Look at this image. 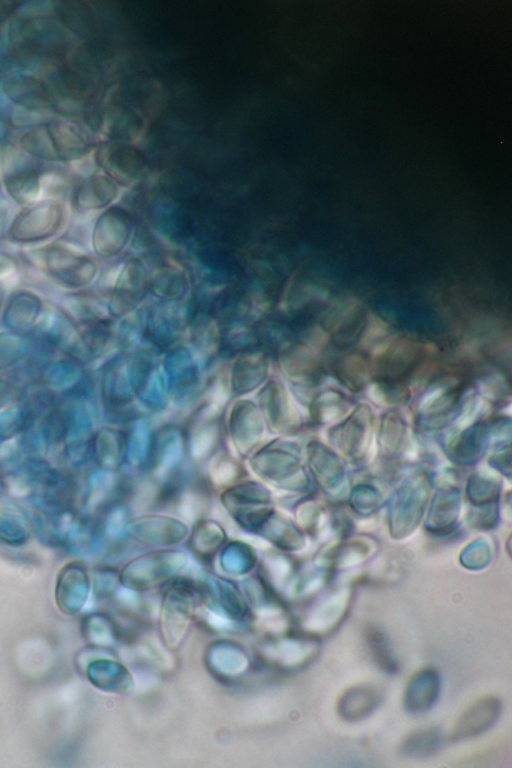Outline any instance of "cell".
<instances>
[{"mask_svg": "<svg viewBox=\"0 0 512 768\" xmlns=\"http://www.w3.org/2000/svg\"><path fill=\"white\" fill-rule=\"evenodd\" d=\"M9 215V208L7 203L0 199V234L3 232Z\"/></svg>", "mask_w": 512, "mask_h": 768, "instance_id": "cell-20", "label": "cell"}, {"mask_svg": "<svg viewBox=\"0 0 512 768\" xmlns=\"http://www.w3.org/2000/svg\"><path fill=\"white\" fill-rule=\"evenodd\" d=\"M2 91L17 106H52L47 83L31 75L18 74L8 77L2 84Z\"/></svg>", "mask_w": 512, "mask_h": 768, "instance_id": "cell-8", "label": "cell"}, {"mask_svg": "<svg viewBox=\"0 0 512 768\" xmlns=\"http://www.w3.org/2000/svg\"><path fill=\"white\" fill-rule=\"evenodd\" d=\"M65 220V207L59 200H38L16 214L7 238L22 244L42 242L54 237L63 228Z\"/></svg>", "mask_w": 512, "mask_h": 768, "instance_id": "cell-2", "label": "cell"}, {"mask_svg": "<svg viewBox=\"0 0 512 768\" xmlns=\"http://www.w3.org/2000/svg\"><path fill=\"white\" fill-rule=\"evenodd\" d=\"M14 264L13 259L9 255L0 252V278L9 275L15 267Z\"/></svg>", "mask_w": 512, "mask_h": 768, "instance_id": "cell-19", "label": "cell"}, {"mask_svg": "<svg viewBox=\"0 0 512 768\" xmlns=\"http://www.w3.org/2000/svg\"><path fill=\"white\" fill-rule=\"evenodd\" d=\"M3 299H4V288L0 283V307L2 305Z\"/></svg>", "mask_w": 512, "mask_h": 768, "instance_id": "cell-22", "label": "cell"}, {"mask_svg": "<svg viewBox=\"0 0 512 768\" xmlns=\"http://www.w3.org/2000/svg\"><path fill=\"white\" fill-rule=\"evenodd\" d=\"M116 194L117 188L107 175L91 174L72 193V206L80 213H89L106 207Z\"/></svg>", "mask_w": 512, "mask_h": 768, "instance_id": "cell-7", "label": "cell"}, {"mask_svg": "<svg viewBox=\"0 0 512 768\" xmlns=\"http://www.w3.org/2000/svg\"><path fill=\"white\" fill-rule=\"evenodd\" d=\"M349 604V597L342 594L320 601L314 610L312 628L318 633L332 631L345 616Z\"/></svg>", "mask_w": 512, "mask_h": 768, "instance_id": "cell-12", "label": "cell"}, {"mask_svg": "<svg viewBox=\"0 0 512 768\" xmlns=\"http://www.w3.org/2000/svg\"><path fill=\"white\" fill-rule=\"evenodd\" d=\"M18 6V2L0 1V24L12 15Z\"/></svg>", "mask_w": 512, "mask_h": 768, "instance_id": "cell-18", "label": "cell"}, {"mask_svg": "<svg viewBox=\"0 0 512 768\" xmlns=\"http://www.w3.org/2000/svg\"><path fill=\"white\" fill-rule=\"evenodd\" d=\"M440 692V678L434 669H425L417 673L408 683L404 704L410 713L421 714L428 711L436 702Z\"/></svg>", "mask_w": 512, "mask_h": 768, "instance_id": "cell-9", "label": "cell"}, {"mask_svg": "<svg viewBox=\"0 0 512 768\" xmlns=\"http://www.w3.org/2000/svg\"><path fill=\"white\" fill-rule=\"evenodd\" d=\"M127 217L118 209L111 208L96 220L91 235L94 252L107 258L117 254L124 246L129 235Z\"/></svg>", "mask_w": 512, "mask_h": 768, "instance_id": "cell-4", "label": "cell"}, {"mask_svg": "<svg viewBox=\"0 0 512 768\" xmlns=\"http://www.w3.org/2000/svg\"><path fill=\"white\" fill-rule=\"evenodd\" d=\"M31 259L39 270L68 289L87 286L97 273V265L92 258L60 242L35 250Z\"/></svg>", "mask_w": 512, "mask_h": 768, "instance_id": "cell-1", "label": "cell"}, {"mask_svg": "<svg viewBox=\"0 0 512 768\" xmlns=\"http://www.w3.org/2000/svg\"><path fill=\"white\" fill-rule=\"evenodd\" d=\"M0 178L6 193L17 204L27 206L39 200L41 175L27 155L12 144L0 149Z\"/></svg>", "mask_w": 512, "mask_h": 768, "instance_id": "cell-3", "label": "cell"}, {"mask_svg": "<svg viewBox=\"0 0 512 768\" xmlns=\"http://www.w3.org/2000/svg\"><path fill=\"white\" fill-rule=\"evenodd\" d=\"M31 346L26 334L13 331L0 332V369L8 367L22 359Z\"/></svg>", "mask_w": 512, "mask_h": 768, "instance_id": "cell-14", "label": "cell"}, {"mask_svg": "<svg viewBox=\"0 0 512 768\" xmlns=\"http://www.w3.org/2000/svg\"><path fill=\"white\" fill-rule=\"evenodd\" d=\"M370 640H372V649L374 651V655L377 657V660L381 663V665L384 666V668L393 670V665L395 664L389 653V649L383 635L380 633H374Z\"/></svg>", "mask_w": 512, "mask_h": 768, "instance_id": "cell-17", "label": "cell"}, {"mask_svg": "<svg viewBox=\"0 0 512 768\" xmlns=\"http://www.w3.org/2000/svg\"><path fill=\"white\" fill-rule=\"evenodd\" d=\"M58 162H73L84 158L90 151V140L85 130L68 120L48 123Z\"/></svg>", "mask_w": 512, "mask_h": 768, "instance_id": "cell-6", "label": "cell"}, {"mask_svg": "<svg viewBox=\"0 0 512 768\" xmlns=\"http://www.w3.org/2000/svg\"><path fill=\"white\" fill-rule=\"evenodd\" d=\"M52 118L49 108L16 106L11 114V123L16 127H36L47 124Z\"/></svg>", "mask_w": 512, "mask_h": 768, "instance_id": "cell-16", "label": "cell"}, {"mask_svg": "<svg viewBox=\"0 0 512 768\" xmlns=\"http://www.w3.org/2000/svg\"><path fill=\"white\" fill-rule=\"evenodd\" d=\"M19 148L35 158L58 162L48 123L30 128L19 139Z\"/></svg>", "mask_w": 512, "mask_h": 768, "instance_id": "cell-13", "label": "cell"}, {"mask_svg": "<svg viewBox=\"0 0 512 768\" xmlns=\"http://www.w3.org/2000/svg\"><path fill=\"white\" fill-rule=\"evenodd\" d=\"M500 714V703L495 698L482 700L465 712L455 728V738H468L489 729Z\"/></svg>", "mask_w": 512, "mask_h": 768, "instance_id": "cell-10", "label": "cell"}, {"mask_svg": "<svg viewBox=\"0 0 512 768\" xmlns=\"http://www.w3.org/2000/svg\"><path fill=\"white\" fill-rule=\"evenodd\" d=\"M42 309L36 293L25 289L14 291L6 301L2 324L9 331L27 334L37 327Z\"/></svg>", "mask_w": 512, "mask_h": 768, "instance_id": "cell-5", "label": "cell"}, {"mask_svg": "<svg viewBox=\"0 0 512 768\" xmlns=\"http://www.w3.org/2000/svg\"><path fill=\"white\" fill-rule=\"evenodd\" d=\"M441 744V735L435 730H423L411 735L403 746L408 756L423 757L436 752Z\"/></svg>", "mask_w": 512, "mask_h": 768, "instance_id": "cell-15", "label": "cell"}, {"mask_svg": "<svg viewBox=\"0 0 512 768\" xmlns=\"http://www.w3.org/2000/svg\"><path fill=\"white\" fill-rule=\"evenodd\" d=\"M7 134V127L5 122L0 118V142L5 138Z\"/></svg>", "mask_w": 512, "mask_h": 768, "instance_id": "cell-21", "label": "cell"}, {"mask_svg": "<svg viewBox=\"0 0 512 768\" xmlns=\"http://www.w3.org/2000/svg\"><path fill=\"white\" fill-rule=\"evenodd\" d=\"M380 695L369 687H358L343 695L339 703V713L343 718L355 721L366 717L378 705Z\"/></svg>", "mask_w": 512, "mask_h": 768, "instance_id": "cell-11", "label": "cell"}]
</instances>
